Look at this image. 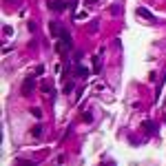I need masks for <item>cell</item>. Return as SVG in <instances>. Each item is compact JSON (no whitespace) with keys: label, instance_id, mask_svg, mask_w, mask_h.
Listing matches in <instances>:
<instances>
[{"label":"cell","instance_id":"obj_4","mask_svg":"<svg viewBox=\"0 0 166 166\" xmlns=\"http://www.w3.org/2000/svg\"><path fill=\"white\" fill-rule=\"evenodd\" d=\"M135 13H137V16H139L142 20H149V22H155V16H153V13H151V11L146 9V7H137V11H135Z\"/></svg>","mask_w":166,"mask_h":166},{"label":"cell","instance_id":"obj_11","mask_svg":"<svg viewBox=\"0 0 166 166\" xmlns=\"http://www.w3.org/2000/svg\"><path fill=\"white\" fill-rule=\"evenodd\" d=\"M109 11H111V13H115V16H117V13H120V11H122V7H120V5H113V7H111V9H109Z\"/></svg>","mask_w":166,"mask_h":166},{"label":"cell","instance_id":"obj_13","mask_svg":"<svg viewBox=\"0 0 166 166\" xmlns=\"http://www.w3.org/2000/svg\"><path fill=\"white\" fill-rule=\"evenodd\" d=\"M2 31H5V33H7V36H11V33H13V29H11V27H9V25H5V27H2Z\"/></svg>","mask_w":166,"mask_h":166},{"label":"cell","instance_id":"obj_3","mask_svg":"<svg viewBox=\"0 0 166 166\" xmlns=\"http://www.w3.org/2000/svg\"><path fill=\"white\" fill-rule=\"evenodd\" d=\"M33 86H36V80H33V76H29V78L25 80V84H22V93H25V95H31Z\"/></svg>","mask_w":166,"mask_h":166},{"label":"cell","instance_id":"obj_8","mask_svg":"<svg viewBox=\"0 0 166 166\" xmlns=\"http://www.w3.org/2000/svg\"><path fill=\"white\" fill-rule=\"evenodd\" d=\"M31 135H33V137H40V135H42V126H40V124L33 126V129H31Z\"/></svg>","mask_w":166,"mask_h":166},{"label":"cell","instance_id":"obj_1","mask_svg":"<svg viewBox=\"0 0 166 166\" xmlns=\"http://www.w3.org/2000/svg\"><path fill=\"white\" fill-rule=\"evenodd\" d=\"M49 33H51V38H53V40H60L62 25H60V22H56V20H51V22H49Z\"/></svg>","mask_w":166,"mask_h":166},{"label":"cell","instance_id":"obj_16","mask_svg":"<svg viewBox=\"0 0 166 166\" xmlns=\"http://www.w3.org/2000/svg\"><path fill=\"white\" fill-rule=\"evenodd\" d=\"M69 7H71V9H76V7H78V0H69Z\"/></svg>","mask_w":166,"mask_h":166},{"label":"cell","instance_id":"obj_9","mask_svg":"<svg viewBox=\"0 0 166 166\" xmlns=\"http://www.w3.org/2000/svg\"><path fill=\"white\" fill-rule=\"evenodd\" d=\"M42 73H44V64H38V66L33 69V78H36V76H42Z\"/></svg>","mask_w":166,"mask_h":166},{"label":"cell","instance_id":"obj_14","mask_svg":"<svg viewBox=\"0 0 166 166\" xmlns=\"http://www.w3.org/2000/svg\"><path fill=\"white\" fill-rule=\"evenodd\" d=\"M31 113H33L36 117H42V111H40V109H31Z\"/></svg>","mask_w":166,"mask_h":166},{"label":"cell","instance_id":"obj_15","mask_svg":"<svg viewBox=\"0 0 166 166\" xmlns=\"http://www.w3.org/2000/svg\"><path fill=\"white\" fill-rule=\"evenodd\" d=\"M84 122H93V115L91 113H84Z\"/></svg>","mask_w":166,"mask_h":166},{"label":"cell","instance_id":"obj_5","mask_svg":"<svg viewBox=\"0 0 166 166\" xmlns=\"http://www.w3.org/2000/svg\"><path fill=\"white\" fill-rule=\"evenodd\" d=\"M66 7H69V2H64V0H51V2H49L51 11H64Z\"/></svg>","mask_w":166,"mask_h":166},{"label":"cell","instance_id":"obj_12","mask_svg":"<svg viewBox=\"0 0 166 166\" xmlns=\"http://www.w3.org/2000/svg\"><path fill=\"white\" fill-rule=\"evenodd\" d=\"M98 31V20H93V25L89 27V33H95Z\"/></svg>","mask_w":166,"mask_h":166},{"label":"cell","instance_id":"obj_7","mask_svg":"<svg viewBox=\"0 0 166 166\" xmlns=\"http://www.w3.org/2000/svg\"><path fill=\"white\" fill-rule=\"evenodd\" d=\"M100 71H102V53L93 58V73H100Z\"/></svg>","mask_w":166,"mask_h":166},{"label":"cell","instance_id":"obj_6","mask_svg":"<svg viewBox=\"0 0 166 166\" xmlns=\"http://www.w3.org/2000/svg\"><path fill=\"white\" fill-rule=\"evenodd\" d=\"M89 73H93V71H89V69H86V66H82L80 62L76 64V76H78V78H89Z\"/></svg>","mask_w":166,"mask_h":166},{"label":"cell","instance_id":"obj_10","mask_svg":"<svg viewBox=\"0 0 166 166\" xmlns=\"http://www.w3.org/2000/svg\"><path fill=\"white\" fill-rule=\"evenodd\" d=\"M18 166H36V164L29 162V159H18Z\"/></svg>","mask_w":166,"mask_h":166},{"label":"cell","instance_id":"obj_2","mask_svg":"<svg viewBox=\"0 0 166 166\" xmlns=\"http://www.w3.org/2000/svg\"><path fill=\"white\" fill-rule=\"evenodd\" d=\"M142 129H144V133H146L149 137H153V135H157V124H155L153 120H146L144 124H142Z\"/></svg>","mask_w":166,"mask_h":166}]
</instances>
